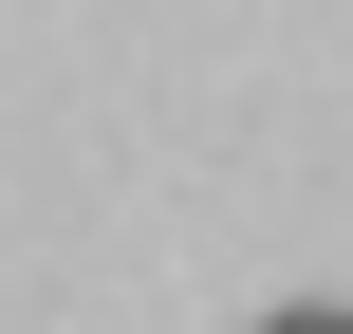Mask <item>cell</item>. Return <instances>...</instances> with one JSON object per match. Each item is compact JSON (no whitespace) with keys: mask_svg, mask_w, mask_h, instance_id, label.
Here are the masks:
<instances>
[{"mask_svg":"<svg viewBox=\"0 0 353 334\" xmlns=\"http://www.w3.org/2000/svg\"><path fill=\"white\" fill-rule=\"evenodd\" d=\"M261 334H353V316H335V298H298V316H261Z\"/></svg>","mask_w":353,"mask_h":334,"instance_id":"cell-1","label":"cell"}]
</instances>
